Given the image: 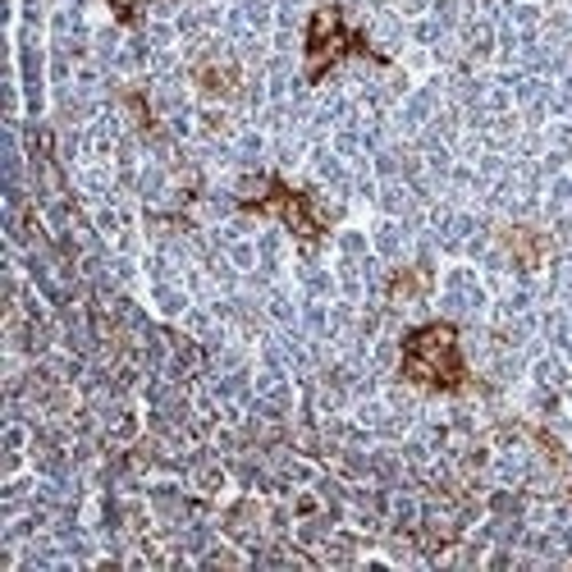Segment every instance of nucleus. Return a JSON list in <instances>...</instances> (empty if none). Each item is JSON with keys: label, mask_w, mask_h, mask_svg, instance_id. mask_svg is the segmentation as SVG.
<instances>
[{"label": "nucleus", "mask_w": 572, "mask_h": 572, "mask_svg": "<svg viewBox=\"0 0 572 572\" xmlns=\"http://www.w3.org/2000/svg\"><path fill=\"white\" fill-rule=\"evenodd\" d=\"M403 381L426 389H463L468 366L463 348H458V329L449 321H431L403 339Z\"/></svg>", "instance_id": "obj_1"}, {"label": "nucleus", "mask_w": 572, "mask_h": 572, "mask_svg": "<svg viewBox=\"0 0 572 572\" xmlns=\"http://www.w3.org/2000/svg\"><path fill=\"white\" fill-rule=\"evenodd\" d=\"M371 55V60H381L376 51L366 47V37L348 28V18L344 10L335 5H321L312 18H307V78L321 83L329 64H339L344 55Z\"/></svg>", "instance_id": "obj_2"}, {"label": "nucleus", "mask_w": 572, "mask_h": 572, "mask_svg": "<svg viewBox=\"0 0 572 572\" xmlns=\"http://www.w3.org/2000/svg\"><path fill=\"white\" fill-rule=\"evenodd\" d=\"M244 207H248V211H271V215H279L284 225H289V229L302 238V244H316V238L325 234V211H321L307 192L279 184V179H271L266 197H248Z\"/></svg>", "instance_id": "obj_3"}, {"label": "nucleus", "mask_w": 572, "mask_h": 572, "mask_svg": "<svg viewBox=\"0 0 572 572\" xmlns=\"http://www.w3.org/2000/svg\"><path fill=\"white\" fill-rule=\"evenodd\" d=\"M110 5L120 10V18H134V10H138V0H110Z\"/></svg>", "instance_id": "obj_4"}]
</instances>
